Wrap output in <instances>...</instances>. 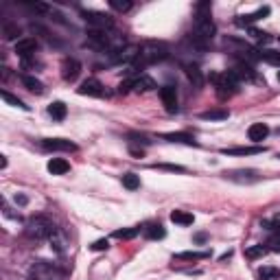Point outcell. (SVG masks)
I'll list each match as a JSON object with an SVG mask.
<instances>
[{
  "mask_svg": "<svg viewBox=\"0 0 280 280\" xmlns=\"http://www.w3.org/2000/svg\"><path fill=\"white\" fill-rule=\"evenodd\" d=\"M215 33H217V26L210 18V3L197 5V18H195L193 31L189 33V42L199 46V49H204V46L215 37Z\"/></svg>",
  "mask_w": 280,
  "mask_h": 280,
  "instance_id": "1",
  "label": "cell"
},
{
  "mask_svg": "<svg viewBox=\"0 0 280 280\" xmlns=\"http://www.w3.org/2000/svg\"><path fill=\"white\" fill-rule=\"evenodd\" d=\"M169 57V49H166V44L162 42H145L140 44V51H138V57L136 62L131 64V70H143L147 66L151 64H158V62H164V59Z\"/></svg>",
  "mask_w": 280,
  "mask_h": 280,
  "instance_id": "2",
  "label": "cell"
},
{
  "mask_svg": "<svg viewBox=\"0 0 280 280\" xmlns=\"http://www.w3.org/2000/svg\"><path fill=\"white\" fill-rule=\"evenodd\" d=\"M59 228H55V223L51 221L49 217H33L24 223V235L33 239V241H44V239H51Z\"/></svg>",
  "mask_w": 280,
  "mask_h": 280,
  "instance_id": "3",
  "label": "cell"
},
{
  "mask_svg": "<svg viewBox=\"0 0 280 280\" xmlns=\"http://www.w3.org/2000/svg\"><path fill=\"white\" fill-rule=\"evenodd\" d=\"M210 81L215 85L219 99L235 97L239 92V81L230 75V72H210Z\"/></svg>",
  "mask_w": 280,
  "mask_h": 280,
  "instance_id": "4",
  "label": "cell"
},
{
  "mask_svg": "<svg viewBox=\"0 0 280 280\" xmlns=\"http://www.w3.org/2000/svg\"><path fill=\"white\" fill-rule=\"evenodd\" d=\"M83 20L97 31H110L114 26V18L103 11H83Z\"/></svg>",
  "mask_w": 280,
  "mask_h": 280,
  "instance_id": "5",
  "label": "cell"
},
{
  "mask_svg": "<svg viewBox=\"0 0 280 280\" xmlns=\"http://www.w3.org/2000/svg\"><path fill=\"white\" fill-rule=\"evenodd\" d=\"M225 179H232V182H239V184H254L261 179V175L254 171V169H237V171H225L223 173Z\"/></svg>",
  "mask_w": 280,
  "mask_h": 280,
  "instance_id": "6",
  "label": "cell"
},
{
  "mask_svg": "<svg viewBox=\"0 0 280 280\" xmlns=\"http://www.w3.org/2000/svg\"><path fill=\"white\" fill-rule=\"evenodd\" d=\"M232 77L237 79V81H254L256 79V70L252 64H245V62H237L235 68L228 70Z\"/></svg>",
  "mask_w": 280,
  "mask_h": 280,
  "instance_id": "7",
  "label": "cell"
},
{
  "mask_svg": "<svg viewBox=\"0 0 280 280\" xmlns=\"http://www.w3.org/2000/svg\"><path fill=\"white\" fill-rule=\"evenodd\" d=\"M160 99H162L166 112H169V114H175L177 112V90H175V85H162V88H160Z\"/></svg>",
  "mask_w": 280,
  "mask_h": 280,
  "instance_id": "8",
  "label": "cell"
},
{
  "mask_svg": "<svg viewBox=\"0 0 280 280\" xmlns=\"http://www.w3.org/2000/svg\"><path fill=\"white\" fill-rule=\"evenodd\" d=\"M81 75V64L77 62V59H72V57H66L64 59V64H62V79L64 81H77V77Z\"/></svg>",
  "mask_w": 280,
  "mask_h": 280,
  "instance_id": "9",
  "label": "cell"
},
{
  "mask_svg": "<svg viewBox=\"0 0 280 280\" xmlns=\"http://www.w3.org/2000/svg\"><path fill=\"white\" fill-rule=\"evenodd\" d=\"M138 51H140V46H136V44L123 46L121 51H116L114 55H112V62L114 64H134L138 57Z\"/></svg>",
  "mask_w": 280,
  "mask_h": 280,
  "instance_id": "10",
  "label": "cell"
},
{
  "mask_svg": "<svg viewBox=\"0 0 280 280\" xmlns=\"http://www.w3.org/2000/svg\"><path fill=\"white\" fill-rule=\"evenodd\" d=\"M79 95H83V97H97V99H101L105 95V88H103V83L99 81V79H85V81L79 85Z\"/></svg>",
  "mask_w": 280,
  "mask_h": 280,
  "instance_id": "11",
  "label": "cell"
},
{
  "mask_svg": "<svg viewBox=\"0 0 280 280\" xmlns=\"http://www.w3.org/2000/svg\"><path fill=\"white\" fill-rule=\"evenodd\" d=\"M31 278L33 280H53L55 278V267L46 261H37L31 267Z\"/></svg>",
  "mask_w": 280,
  "mask_h": 280,
  "instance_id": "12",
  "label": "cell"
},
{
  "mask_svg": "<svg viewBox=\"0 0 280 280\" xmlns=\"http://www.w3.org/2000/svg\"><path fill=\"white\" fill-rule=\"evenodd\" d=\"M42 149L46 151H77V145L64 138H46L42 140Z\"/></svg>",
  "mask_w": 280,
  "mask_h": 280,
  "instance_id": "13",
  "label": "cell"
},
{
  "mask_svg": "<svg viewBox=\"0 0 280 280\" xmlns=\"http://www.w3.org/2000/svg\"><path fill=\"white\" fill-rule=\"evenodd\" d=\"M35 51H37V42L33 37H22V39H18V44H16V53L20 57H35Z\"/></svg>",
  "mask_w": 280,
  "mask_h": 280,
  "instance_id": "14",
  "label": "cell"
},
{
  "mask_svg": "<svg viewBox=\"0 0 280 280\" xmlns=\"http://www.w3.org/2000/svg\"><path fill=\"white\" fill-rule=\"evenodd\" d=\"M269 7L265 5V7H258V9L254 11V13H248V16H239L237 18V24L239 26H250L252 22H258L261 18H265V16H269Z\"/></svg>",
  "mask_w": 280,
  "mask_h": 280,
  "instance_id": "15",
  "label": "cell"
},
{
  "mask_svg": "<svg viewBox=\"0 0 280 280\" xmlns=\"http://www.w3.org/2000/svg\"><path fill=\"white\" fill-rule=\"evenodd\" d=\"M265 147L256 145V147H225V149H221L223 156H256V153H263Z\"/></svg>",
  "mask_w": 280,
  "mask_h": 280,
  "instance_id": "16",
  "label": "cell"
},
{
  "mask_svg": "<svg viewBox=\"0 0 280 280\" xmlns=\"http://www.w3.org/2000/svg\"><path fill=\"white\" fill-rule=\"evenodd\" d=\"M184 72H186V77H189V81L195 85V88H204V75H202V70H199V66L197 64H184Z\"/></svg>",
  "mask_w": 280,
  "mask_h": 280,
  "instance_id": "17",
  "label": "cell"
},
{
  "mask_svg": "<svg viewBox=\"0 0 280 280\" xmlns=\"http://www.w3.org/2000/svg\"><path fill=\"white\" fill-rule=\"evenodd\" d=\"M267 134H269V127L265 123H254V125H250V129H248V138L252 143H263V140L267 138Z\"/></svg>",
  "mask_w": 280,
  "mask_h": 280,
  "instance_id": "18",
  "label": "cell"
},
{
  "mask_svg": "<svg viewBox=\"0 0 280 280\" xmlns=\"http://www.w3.org/2000/svg\"><path fill=\"white\" fill-rule=\"evenodd\" d=\"M46 169H49L53 175H66V173L70 171V164H68V160H64V158H51Z\"/></svg>",
  "mask_w": 280,
  "mask_h": 280,
  "instance_id": "19",
  "label": "cell"
},
{
  "mask_svg": "<svg viewBox=\"0 0 280 280\" xmlns=\"http://www.w3.org/2000/svg\"><path fill=\"white\" fill-rule=\"evenodd\" d=\"M153 88H156V81H153L149 75L134 77V92H140V95H145V92H151Z\"/></svg>",
  "mask_w": 280,
  "mask_h": 280,
  "instance_id": "20",
  "label": "cell"
},
{
  "mask_svg": "<svg viewBox=\"0 0 280 280\" xmlns=\"http://www.w3.org/2000/svg\"><path fill=\"white\" fill-rule=\"evenodd\" d=\"M164 140H169V143H182V145H197V140L193 138L191 134H186V131H173V134H162Z\"/></svg>",
  "mask_w": 280,
  "mask_h": 280,
  "instance_id": "21",
  "label": "cell"
},
{
  "mask_svg": "<svg viewBox=\"0 0 280 280\" xmlns=\"http://www.w3.org/2000/svg\"><path fill=\"white\" fill-rule=\"evenodd\" d=\"M230 116V112L225 108H215V110H206L199 114L202 121H225V118Z\"/></svg>",
  "mask_w": 280,
  "mask_h": 280,
  "instance_id": "22",
  "label": "cell"
},
{
  "mask_svg": "<svg viewBox=\"0 0 280 280\" xmlns=\"http://www.w3.org/2000/svg\"><path fill=\"white\" fill-rule=\"evenodd\" d=\"M143 235L149 239V241H158V239H164L166 237V230L160 223H149V225H145Z\"/></svg>",
  "mask_w": 280,
  "mask_h": 280,
  "instance_id": "23",
  "label": "cell"
},
{
  "mask_svg": "<svg viewBox=\"0 0 280 280\" xmlns=\"http://www.w3.org/2000/svg\"><path fill=\"white\" fill-rule=\"evenodd\" d=\"M49 241H51V248L55 250V252H59V254H64L66 248H68V239H66V235H64L62 230H57L55 235L49 239Z\"/></svg>",
  "mask_w": 280,
  "mask_h": 280,
  "instance_id": "24",
  "label": "cell"
},
{
  "mask_svg": "<svg viewBox=\"0 0 280 280\" xmlns=\"http://www.w3.org/2000/svg\"><path fill=\"white\" fill-rule=\"evenodd\" d=\"M171 221L173 223H179V225H193L195 217H193L191 212H186V210H173L171 212Z\"/></svg>",
  "mask_w": 280,
  "mask_h": 280,
  "instance_id": "25",
  "label": "cell"
},
{
  "mask_svg": "<svg viewBox=\"0 0 280 280\" xmlns=\"http://www.w3.org/2000/svg\"><path fill=\"white\" fill-rule=\"evenodd\" d=\"M22 83L26 85V90L33 92V95H42V92H44V83L39 81V79L31 77V75H24V77H22Z\"/></svg>",
  "mask_w": 280,
  "mask_h": 280,
  "instance_id": "26",
  "label": "cell"
},
{
  "mask_svg": "<svg viewBox=\"0 0 280 280\" xmlns=\"http://www.w3.org/2000/svg\"><path fill=\"white\" fill-rule=\"evenodd\" d=\"M49 114L55 118V121H64L66 114H68V110H66V105L62 101H55V103L49 105Z\"/></svg>",
  "mask_w": 280,
  "mask_h": 280,
  "instance_id": "27",
  "label": "cell"
},
{
  "mask_svg": "<svg viewBox=\"0 0 280 280\" xmlns=\"http://www.w3.org/2000/svg\"><path fill=\"white\" fill-rule=\"evenodd\" d=\"M210 252H179L175 254L177 261H202V258H208Z\"/></svg>",
  "mask_w": 280,
  "mask_h": 280,
  "instance_id": "28",
  "label": "cell"
},
{
  "mask_svg": "<svg viewBox=\"0 0 280 280\" xmlns=\"http://www.w3.org/2000/svg\"><path fill=\"white\" fill-rule=\"evenodd\" d=\"M0 97H3V101H5V103L13 105V108H20V110H29V105H24V101H20L18 97H13L11 92H7V90H0Z\"/></svg>",
  "mask_w": 280,
  "mask_h": 280,
  "instance_id": "29",
  "label": "cell"
},
{
  "mask_svg": "<svg viewBox=\"0 0 280 280\" xmlns=\"http://www.w3.org/2000/svg\"><path fill=\"white\" fill-rule=\"evenodd\" d=\"M267 252H269L267 245H252V248L245 250V256H248L250 261H254V258H263Z\"/></svg>",
  "mask_w": 280,
  "mask_h": 280,
  "instance_id": "30",
  "label": "cell"
},
{
  "mask_svg": "<svg viewBox=\"0 0 280 280\" xmlns=\"http://www.w3.org/2000/svg\"><path fill=\"white\" fill-rule=\"evenodd\" d=\"M123 186L127 191H136V189H140V177L136 175V173H125V175H123Z\"/></svg>",
  "mask_w": 280,
  "mask_h": 280,
  "instance_id": "31",
  "label": "cell"
},
{
  "mask_svg": "<svg viewBox=\"0 0 280 280\" xmlns=\"http://www.w3.org/2000/svg\"><path fill=\"white\" fill-rule=\"evenodd\" d=\"M261 59L280 68V51H261Z\"/></svg>",
  "mask_w": 280,
  "mask_h": 280,
  "instance_id": "32",
  "label": "cell"
},
{
  "mask_svg": "<svg viewBox=\"0 0 280 280\" xmlns=\"http://www.w3.org/2000/svg\"><path fill=\"white\" fill-rule=\"evenodd\" d=\"M110 7L118 13H127L131 7H134V3H131V0H110Z\"/></svg>",
  "mask_w": 280,
  "mask_h": 280,
  "instance_id": "33",
  "label": "cell"
},
{
  "mask_svg": "<svg viewBox=\"0 0 280 280\" xmlns=\"http://www.w3.org/2000/svg\"><path fill=\"white\" fill-rule=\"evenodd\" d=\"M3 35H5V39H16V37L20 35V29H18V24L5 22V24H3Z\"/></svg>",
  "mask_w": 280,
  "mask_h": 280,
  "instance_id": "34",
  "label": "cell"
},
{
  "mask_svg": "<svg viewBox=\"0 0 280 280\" xmlns=\"http://www.w3.org/2000/svg\"><path fill=\"white\" fill-rule=\"evenodd\" d=\"M280 271L276 267H261L258 269V280H276Z\"/></svg>",
  "mask_w": 280,
  "mask_h": 280,
  "instance_id": "35",
  "label": "cell"
},
{
  "mask_svg": "<svg viewBox=\"0 0 280 280\" xmlns=\"http://www.w3.org/2000/svg\"><path fill=\"white\" fill-rule=\"evenodd\" d=\"M267 250L269 252H276V254H280V232H274L269 239H267Z\"/></svg>",
  "mask_w": 280,
  "mask_h": 280,
  "instance_id": "36",
  "label": "cell"
},
{
  "mask_svg": "<svg viewBox=\"0 0 280 280\" xmlns=\"http://www.w3.org/2000/svg\"><path fill=\"white\" fill-rule=\"evenodd\" d=\"M136 235H138V228H123V230L114 232V239H123V241H127V239H134Z\"/></svg>",
  "mask_w": 280,
  "mask_h": 280,
  "instance_id": "37",
  "label": "cell"
},
{
  "mask_svg": "<svg viewBox=\"0 0 280 280\" xmlns=\"http://www.w3.org/2000/svg\"><path fill=\"white\" fill-rule=\"evenodd\" d=\"M153 169L171 171V173H186V169H184V166H179V164H153Z\"/></svg>",
  "mask_w": 280,
  "mask_h": 280,
  "instance_id": "38",
  "label": "cell"
},
{
  "mask_svg": "<svg viewBox=\"0 0 280 280\" xmlns=\"http://www.w3.org/2000/svg\"><path fill=\"white\" fill-rule=\"evenodd\" d=\"M250 35L256 39V42H269V35L267 33H263V31H258V29H254V26H250Z\"/></svg>",
  "mask_w": 280,
  "mask_h": 280,
  "instance_id": "39",
  "label": "cell"
},
{
  "mask_svg": "<svg viewBox=\"0 0 280 280\" xmlns=\"http://www.w3.org/2000/svg\"><path fill=\"white\" fill-rule=\"evenodd\" d=\"M29 9L35 13H49V5L46 3H29Z\"/></svg>",
  "mask_w": 280,
  "mask_h": 280,
  "instance_id": "40",
  "label": "cell"
},
{
  "mask_svg": "<svg viewBox=\"0 0 280 280\" xmlns=\"http://www.w3.org/2000/svg\"><path fill=\"white\" fill-rule=\"evenodd\" d=\"M90 248H92V250H95V252L108 250V248H110V241H108V239H99V241H95V243H92V245H90Z\"/></svg>",
  "mask_w": 280,
  "mask_h": 280,
  "instance_id": "41",
  "label": "cell"
},
{
  "mask_svg": "<svg viewBox=\"0 0 280 280\" xmlns=\"http://www.w3.org/2000/svg\"><path fill=\"white\" fill-rule=\"evenodd\" d=\"M129 140H136V143H143V145H151V140H147L145 136H138V134H131Z\"/></svg>",
  "mask_w": 280,
  "mask_h": 280,
  "instance_id": "42",
  "label": "cell"
},
{
  "mask_svg": "<svg viewBox=\"0 0 280 280\" xmlns=\"http://www.w3.org/2000/svg\"><path fill=\"white\" fill-rule=\"evenodd\" d=\"M129 151H131V156H136V158H143V149H136V147H129Z\"/></svg>",
  "mask_w": 280,
  "mask_h": 280,
  "instance_id": "43",
  "label": "cell"
},
{
  "mask_svg": "<svg viewBox=\"0 0 280 280\" xmlns=\"http://www.w3.org/2000/svg\"><path fill=\"white\" fill-rule=\"evenodd\" d=\"M16 202H18V204H26V197L20 195V197H16Z\"/></svg>",
  "mask_w": 280,
  "mask_h": 280,
  "instance_id": "44",
  "label": "cell"
},
{
  "mask_svg": "<svg viewBox=\"0 0 280 280\" xmlns=\"http://www.w3.org/2000/svg\"><path fill=\"white\" fill-rule=\"evenodd\" d=\"M195 241H199V243L206 241V235H197V237H195Z\"/></svg>",
  "mask_w": 280,
  "mask_h": 280,
  "instance_id": "45",
  "label": "cell"
},
{
  "mask_svg": "<svg viewBox=\"0 0 280 280\" xmlns=\"http://www.w3.org/2000/svg\"><path fill=\"white\" fill-rule=\"evenodd\" d=\"M278 81H280V72H278Z\"/></svg>",
  "mask_w": 280,
  "mask_h": 280,
  "instance_id": "46",
  "label": "cell"
},
{
  "mask_svg": "<svg viewBox=\"0 0 280 280\" xmlns=\"http://www.w3.org/2000/svg\"><path fill=\"white\" fill-rule=\"evenodd\" d=\"M278 158H280V153H278Z\"/></svg>",
  "mask_w": 280,
  "mask_h": 280,
  "instance_id": "47",
  "label": "cell"
}]
</instances>
